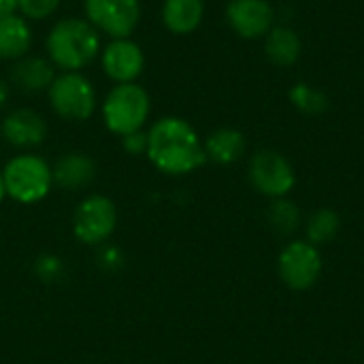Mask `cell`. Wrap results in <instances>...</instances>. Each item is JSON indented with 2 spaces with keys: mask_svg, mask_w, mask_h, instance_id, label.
Here are the masks:
<instances>
[{
  "mask_svg": "<svg viewBox=\"0 0 364 364\" xmlns=\"http://www.w3.org/2000/svg\"><path fill=\"white\" fill-rule=\"evenodd\" d=\"M147 158L166 175H190L205 162V145L194 130L181 117L166 115L154 122L147 130Z\"/></svg>",
  "mask_w": 364,
  "mask_h": 364,
  "instance_id": "6da1fadb",
  "label": "cell"
},
{
  "mask_svg": "<svg viewBox=\"0 0 364 364\" xmlns=\"http://www.w3.org/2000/svg\"><path fill=\"white\" fill-rule=\"evenodd\" d=\"M53 66L64 73H81L100 53V32L79 17H66L53 23L45 41Z\"/></svg>",
  "mask_w": 364,
  "mask_h": 364,
  "instance_id": "7a4b0ae2",
  "label": "cell"
},
{
  "mask_svg": "<svg viewBox=\"0 0 364 364\" xmlns=\"http://www.w3.org/2000/svg\"><path fill=\"white\" fill-rule=\"evenodd\" d=\"M151 113V98L145 87L134 83H115L102 102L105 126L119 136L141 130Z\"/></svg>",
  "mask_w": 364,
  "mask_h": 364,
  "instance_id": "3957f363",
  "label": "cell"
},
{
  "mask_svg": "<svg viewBox=\"0 0 364 364\" xmlns=\"http://www.w3.org/2000/svg\"><path fill=\"white\" fill-rule=\"evenodd\" d=\"M2 179H4V190L13 200L30 205L49 194L53 183V173L43 158L23 154L13 158L4 166Z\"/></svg>",
  "mask_w": 364,
  "mask_h": 364,
  "instance_id": "277c9868",
  "label": "cell"
},
{
  "mask_svg": "<svg viewBox=\"0 0 364 364\" xmlns=\"http://www.w3.org/2000/svg\"><path fill=\"white\" fill-rule=\"evenodd\" d=\"M51 109L70 122H83L96 111V90L81 73H62L47 90Z\"/></svg>",
  "mask_w": 364,
  "mask_h": 364,
  "instance_id": "5b68a950",
  "label": "cell"
},
{
  "mask_svg": "<svg viewBox=\"0 0 364 364\" xmlns=\"http://www.w3.org/2000/svg\"><path fill=\"white\" fill-rule=\"evenodd\" d=\"M250 181L256 192L275 200L286 198L296 186V173L290 160L275 149H260L252 156L247 166Z\"/></svg>",
  "mask_w": 364,
  "mask_h": 364,
  "instance_id": "8992f818",
  "label": "cell"
},
{
  "mask_svg": "<svg viewBox=\"0 0 364 364\" xmlns=\"http://www.w3.org/2000/svg\"><path fill=\"white\" fill-rule=\"evenodd\" d=\"M322 267L324 262L320 247L311 245L305 239L290 241L277 258L279 277L294 292H305L314 288L322 275Z\"/></svg>",
  "mask_w": 364,
  "mask_h": 364,
  "instance_id": "52a82bcc",
  "label": "cell"
},
{
  "mask_svg": "<svg viewBox=\"0 0 364 364\" xmlns=\"http://www.w3.org/2000/svg\"><path fill=\"white\" fill-rule=\"evenodd\" d=\"M85 19L111 38H130L141 21L139 0H83Z\"/></svg>",
  "mask_w": 364,
  "mask_h": 364,
  "instance_id": "ba28073f",
  "label": "cell"
},
{
  "mask_svg": "<svg viewBox=\"0 0 364 364\" xmlns=\"http://www.w3.org/2000/svg\"><path fill=\"white\" fill-rule=\"evenodd\" d=\"M117 224V209L111 198L107 196H90L85 198L73 218V230L75 237L81 243L96 245L102 243Z\"/></svg>",
  "mask_w": 364,
  "mask_h": 364,
  "instance_id": "9c48e42d",
  "label": "cell"
},
{
  "mask_svg": "<svg viewBox=\"0 0 364 364\" xmlns=\"http://www.w3.org/2000/svg\"><path fill=\"white\" fill-rule=\"evenodd\" d=\"M226 21L245 41L264 38L275 26V9L269 0H228Z\"/></svg>",
  "mask_w": 364,
  "mask_h": 364,
  "instance_id": "30bf717a",
  "label": "cell"
},
{
  "mask_svg": "<svg viewBox=\"0 0 364 364\" xmlns=\"http://www.w3.org/2000/svg\"><path fill=\"white\" fill-rule=\"evenodd\" d=\"M102 70L115 83H134L145 68V53L132 38H113L100 55Z\"/></svg>",
  "mask_w": 364,
  "mask_h": 364,
  "instance_id": "8fae6325",
  "label": "cell"
},
{
  "mask_svg": "<svg viewBox=\"0 0 364 364\" xmlns=\"http://www.w3.org/2000/svg\"><path fill=\"white\" fill-rule=\"evenodd\" d=\"M2 136L21 149L36 147L47 136V124L41 117V113L32 109H15L11 111L2 122Z\"/></svg>",
  "mask_w": 364,
  "mask_h": 364,
  "instance_id": "7c38bea8",
  "label": "cell"
},
{
  "mask_svg": "<svg viewBox=\"0 0 364 364\" xmlns=\"http://www.w3.org/2000/svg\"><path fill=\"white\" fill-rule=\"evenodd\" d=\"M303 53V41L292 26L275 23L264 36V55L275 66L288 68L299 62Z\"/></svg>",
  "mask_w": 364,
  "mask_h": 364,
  "instance_id": "4fadbf2b",
  "label": "cell"
},
{
  "mask_svg": "<svg viewBox=\"0 0 364 364\" xmlns=\"http://www.w3.org/2000/svg\"><path fill=\"white\" fill-rule=\"evenodd\" d=\"M205 156L207 160L220 164V166H228L235 164L243 158L245 149H247V139L241 130L237 128H218L213 130L205 141Z\"/></svg>",
  "mask_w": 364,
  "mask_h": 364,
  "instance_id": "5bb4252c",
  "label": "cell"
},
{
  "mask_svg": "<svg viewBox=\"0 0 364 364\" xmlns=\"http://www.w3.org/2000/svg\"><path fill=\"white\" fill-rule=\"evenodd\" d=\"M205 19V0H164L162 23L168 32L186 36L198 30Z\"/></svg>",
  "mask_w": 364,
  "mask_h": 364,
  "instance_id": "9a60e30c",
  "label": "cell"
},
{
  "mask_svg": "<svg viewBox=\"0 0 364 364\" xmlns=\"http://www.w3.org/2000/svg\"><path fill=\"white\" fill-rule=\"evenodd\" d=\"M55 79V66L41 55H23L11 70V81L23 92H43Z\"/></svg>",
  "mask_w": 364,
  "mask_h": 364,
  "instance_id": "2e32d148",
  "label": "cell"
},
{
  "mask_svg": "<svg viewBox=\"0 0 364 364\" xmlns=\"http://www.w3.org/2000/svg\"><path fill=\"white\" fill-rule=\"evenodd\" d=\"M32 47V30L23 15H0V58L19 60Z\"/></svg>",
  "mask_w": 364,
  "mask_h": 364,
  "instance_id": "e0dca14e",
  "label": "cell"
},
{
  "mask_svg": "<svg viewBox=\"0 0 364 364\" xmlns=\"http://www.w3.org/2000/svg\"><path fill=\"white\" fill-rule=\"evenodd\" d=\"M53 181L62 188H68V190H77V188H83L87 186L92 179H94V162L83 156V154H68V156H62L55 166H53Z\"/></svg>",
  "mask_w": 364,
  "mask_h": 364,
  "instance_id": "ac0fdd59",
  "label": "cell"
},
{
  "mask_svg": "<svg viewBox=\"0 0 364 364\" xmlns=\"http://www.w3.org/2000/svg\"><path fill=\"white\" fill-rule=\"evenodd\" d=\"M341 230V218L335 209H328V207H322L318 211H314L307 220V226H305V241H309L311 245L320 247V245H326L331 243Z\"/></svg>",
  "mask_w": 364,
  "mask_h": 364,
  "instance_id": "d6986e66",
  "label": "cell"
},
{
  "mask_svg": "<svg viewBox=\"0 0 364 364\" xmlns=\"http://www.w3.org/2000/svg\"><path fill=\"white\" fill-rule=\"evenodd\" d=\"M269 224L271 228L282 235V237H290L299 230L301 226V209L296 203H292L288 196L286 198H275L271 200V207H269Z\"/></svg>",
  "mask_w": 364,
  "mask_h": 364,
  "instance_id": "ffe728a7",
  "label": "cell"
},
{
  "mask_svg": "<svg viewBox=\"0 0 364 364\" xmlns=\"http://www.w3.org/2000/svg\"><path fill=\"white\" fill-rule=\"evenodd\" d=\"M288 100L296 111L305 115H322L328 109V96L307 81L294 83L288 92Z\"/></svg>",
  "mask_w": 364,
  "mask_h": 364,
  "instance_id": "44dd1931",
  "label": "cell"
},
{
  "mask_svg": "<svg viewBox=\"0 0 364 364\" xmlns=\"http://www.w3.org/2000/svg\"><path fill=\"white\" fill-rule=\"evenodd\" d=\"M60 2L62 0H19V13L26 19L41 21V19L51 17L58 11Z\"/></svg>",
  "mask_w": 364,
  "mask_h": 364,
  "instance_id": "7402d4cb",
  "label": "cell"
},
{
  "mask_svg": "<svg viewBox=\"0 0 364 364\" xmlns=\"http://www.w3.org/2000/svg\"><path fill=\"white\" fill-rule=\"evenodd\" d=\"M124 147L130 154H145L147 151V132L136 130L132 134H126L124 136Z\"/></svg>",
  "mask_w": 364,
  "mask_h": 364,
  "instance_id": "603a6c76",
  "label": "cell"
},
{
  "mask_svg": "<svg viewBox=\"0 0 364 364\" xmlns=\"http://www.w3.org/2000/svg\"><path fill=\"white\" fill-rule=\"evenodd\" d=\"M19 13V0H0V15Z\"/></svg>",
  "mask_w": 364,
  "mask_h": 364,
  "instance_id": "cb8c5ba5",
  "label": "cell"
},
{
  "mask_svg": "<svg viewBox=\"0 0 364 364\" xmlns=\"http://www.w3.org/2000/svg\"><path fill=\"white\" fill-rule=\"evenodd\" d=\"M6 100H9V85H6V81L0 79V109L6 105Z\"/></svg>",
  "mask_w": 364,
  "mask_h": 364,
  "instance_id": "d4e9b609",
  "label": "cell"
},
{
  "mask_svg": "<svg viewBox=\"0 0 364 364\" xmlns=\"http://www.w3.org/2000/svg\"><path fill=\"white\" fill-rule=\"evenodd\" d=\"M4 194H6V190H4V179H2V175H0V200L4 198Z\"/></svg>",
  "mask_w": 364,
  "mask_h": 364,
  "instance_id": "484cf974",
  "label": "cell"
}]
</instances>
